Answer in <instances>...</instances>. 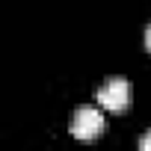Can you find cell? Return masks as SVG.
<instances>
[{"mask_svg":"<svg viewBox=\"0 0 151 151\" xmlns=\"http://www.w3.org/2000/svg\"><path fill=\"white\" fill-rule=\"evenodd\" d=\"M127 101H130V89H127V80L122 77H113L104 89H98V104L110 113H124Z\"/></svg>","mask_w":151,"mask_h":151,"instance_id":"obj_2","label":"cell"},{"mask_svg":"<svg viewBox=\"0 0 151 151\" xmlns=\"http://www.w3.org/2000/svg\"><path fill=\"white\" fill-rule=\"evenodd\" d=\"M104 133V116L95 110V107H83L77 110V116H74L71 122V136L80 139V142H92Z\"/></svg>","mask_w":151,"mask_h":151,"instance_id":"obj_1","label":"cell"},{"mask_svg":"<svg viewBox=\"0 0 151 151\" xmlns=\"http://www.w3.org/2000/svg\"><path fill=\"white\" fill-rule=\"evenodd\" d=\"M139 148H142V151H151V133H145V136L139 139Z\"/></svg>","mask_w":151,"mask_h":151,"instance_id":"obj_3","label":"cell"},{"mask_svg":"<svg viewBox=\"0 0 151 151\" xmlns=\"http://www.w3.org/2000/svg\"><path fill=\"white\" fill-rule=\"evenodd\" d=\"M145 50H148V53H151V27H148V30H145Z\"/></svg>","mask_w":151,"mask_h":151,"instance_id":"obj_4","label":"cell"}]
</instances>
